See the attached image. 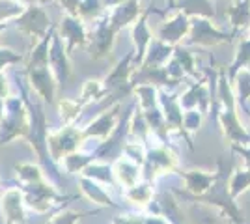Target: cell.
Masks as SVG:
<instances>
[{
    "instance_id": "1",
    "label": "cell",
    "mask_w": 250,
    "mask_h": 224,
    "mask_svg": "<svg viewBox=\"0 0 250 224\" xmlns=\"http://www.w3.org/2000/svg\"><path fill=\"white\" fill-rule=\"evenodd\" d=\"M194 41L200 43H219L222 41L220 34L217 30L211 28V24L206 21H200L196 26H194Z\"/></svg>"
},
{
    "instance_id": "2",
    "label": "cell",
    "mask_w": 250,
    "mask_h": 224,
    "mask_svg": "<svg viewBox=\"0 0 250 224\" xmlns=\"http://www.w3.org/2000/svg\"><path fill=\"white\" fill-rule=\"evenodd\" d=\"M185 30H187V22H185V19H183V17H177V19H174L172 22H168L167 26L163 28L161 36H163V40L176 41V40H179V38L185 34Z\"/></svg>"
},
{
    "instance_id": "3",
    "label": "cell",
    "mask_w": 250,
    "mask_h": 224,
    "mask_svg": "<svg viewBox=\"0 0 250 224\" xmlns=\"http://www.w3.org/2000/svg\"><path fill=\"white\" fill-rule=\"evenodd\" d=\"M181 6L185 8L187 11H202V13H208L211 15L213 10H211V4L208 0H181Z\"/></svg>"
}]
</instances>
